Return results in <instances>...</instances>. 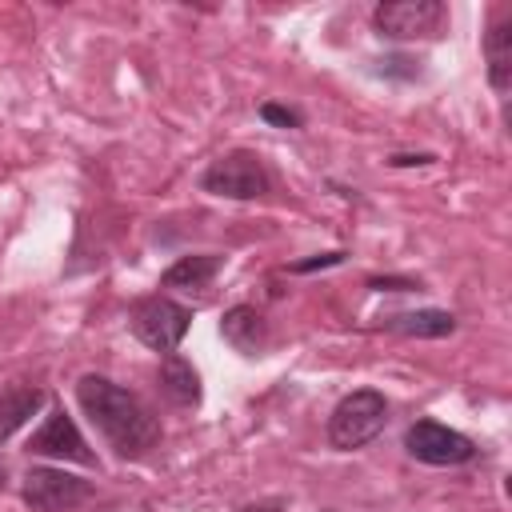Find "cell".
<instances>
[{
    "instance_id": "1",
    "label": "cell",
    "mask_w": 512,
    "mask_h": 512,
    "mask_svg": "<svg viewBox=\"0 0 512 512\" xmlns=\"http://www.w3.org/2000/svg\"><path fill=\"white\" fill-rule=\"evenodd\" d=\"M76 400L88 412V420L96 424V432L120 452V456H144L156 440H160V424L156 416L120 384H112L108 376H80L76 384Z\"/></svg>"
},
{
    "instance_id": "2",
    "label": "cell",
    "mask_w": 512,
    "mask_h": 512,
    "mask_svg": "<svg viewBox=\"0 0 512 512\" xmlns=\"http://www.w3.org/2000/svg\"><path fill=\"white\" fill-rule=\"evenodd\" d=\"M388 424V400L384 392L376 388H360V392H348L332 416H328V444L340 448V452H352V448H364L368 440H376Z\"/></svg>"
},
{
    "instance_id": "3",
    "label": "cell",
    "mask_w": 512,
    "mask_h": 512,
    "mask_svg": "<svg viewBox=\"0 0 512 512\" xmlns=\"http://www.w3.org/2000/svg\"><path fill=\"white\" fill-rule=\"evenodd\" d=\"M200 188L212 196H228V200H256L268 192V168L260 164L256 152H224L220 160H212L200 176Z\"/></svg>"
},
{
    "instance_id": "4",
    "label": "cell",
    "mask_w": 512,
    "mask_h": 512,
    "mask_svg": "<svg viewBox=\"0 0 512 512\" xmlns=\"http://www.w3.org/2000/svg\"><path fill=\"white\" fill-rule=\"evenodd\" d=\"M188 324H192V312L184 304L168 300V296H148V300H140L132 308V332H136V340L148 344V348H156V352H164V356L176 352V344L184 340Z\"/></svg>"
},
{
    "instance_id": "5",
    "label": "cell",
    "mask_w": 512,
    "mask_h": 512,
    "mask_svg": "<svg viewBox=\"0 0 512 512\" xmlns=\"http://www.w3.org/2000/svg\"><path fill=\"white\" fill-rule=\"evenodd\" d=\"M20 496L32 512H68L92 496V484L64 468H28Z\"/></svg>"
},
{
    "instance_id": "6",
    "label": "cell",
    "mask_w": 512,
    "mask_h": 512,
    "mask_svg": "<svg viewBox=\"0 0 512 512\" xmlns=\"http://www.w3.org/2000/svg\"><path fill=\"white\" fill-rule=\"evenodd\" d=\"M404 448L420 464H468L476 456V444L464 432L436 424V420H416L404 436Z\"/></svg>"
},
{
    "instance_id": "7",
    "label": "cell",
    "mask_w": 512,
    "mask_h": 512,
    "mask_svg": "<svg viewBox=\"0 0 512 512\" xmlns=\"http://www.w3.org/2000/svg\"><path fill=\"white\" fill-rule=\"evenodd\" d=\"M376 32L388 40H416V36H432L444 20V8L436 0H392L376 8Z\"/></svg>"
},
{
    "instance_id": "8",
    "label": "cell",
    "mask_w": 512,
    "mask_h": 512,
    "mask_svg": "<svg viewBox=\"0 0 512 512\" xmlns=\"http://www.w3.org/2000/svg\"><path fill=\"white\" fill-rule=\"evenodd\" d=\"M28 452H36V456H56V460H76V464H92V460H96V456L88 452V444H84L76 420H72L64 408H52V412H48V420L40 424V432H32Z\"/></svg>"
},
{
    "instance_id": "9",
    "label": "cell",
    "mask_w": 512,
    "mask_h": 512,
    "mask_svg": "<svg viewBox=\"0 0 512 512\" xmlns=\"http://www.w3.org/2000/svg\"><path fill=\"white\" fill-rule=\"evenodd\" d=\"M220 336H224L236 352L256 356V352L268 344V320H264L252 304H232V308L224 312V320H220Z\"/></svg>"
},
{
    "instance_id": "10",
    "label": "cell",
    "mask_w": 512,
    "mask_h": 512,
    "mask_svg": "<svg viewBox=\"0 0 512 512\" xmlns=\"http://www.w3.org/2000/svg\"><path fill=\"white\" fill-rule=\"evenodd\" d=\"M40 408H44V388H36V384H12V388H4L0 392V444L16 428H24Z\"/></svg>"
},
{
    "instance_id": "11",
    "label": "cell",
    "mask_w": 512,
    "mask_h": 512,
    "mask_svg": "<svg viewBox=\"0 0 512 512\" xmlns=\"http://www.w3.org/2000/svg\"><path fill=\"white\" fill-rule=\"evenodd\" d=\"M160 388H164V396H168L172 404H180V408H196V404H200V376H196V368H192L184 356H176V352H168L164 364H160Z\"/></svg>"
},
{
    "instance_id": "12",
    "label": "cell",
    "mask_w": 512,
    "mask_h": 512,
    "mask_svg": "<svg viewBox=\"0 0 512 512\" xmlns=\"http://www.w3.org/2000/svg\"><path fill=\"white\" fill-rule=\"evenodd\" d=\"M384 328L392 332H404V336H452L456 332V316L452 312H440V308H420V312H396L384 320Z\"/></svg>"
},
{
    "instance_id": "13",
    "label": "cell",
    "mask_w": 512,
    "mask_h": 512,
    "mask_svg": "<svg viewBox=\"0 0 512 512\" xmlns=\"http://www.w3.org/2000/svg\"><path fill=\"white\" fill-rule=\"evenodd\" d=\"M484 56H488V80H492V88L504 92L508 80H512V24L508 20H500V24L488 28Z\"/></svg>"
},
{
    "instance_id": "14",
    "label": "cell",
    "mask_w": 512,
    "mask_h": 512,
    "mask_svg": "<svg viewBox=\"0 0 512 512\" xmlns=\"http://www.w3.org/2000/svg\"><path fill=\"white\" fill-rule=\"evenodd\" d=\"M216 272H220V256L200 252V256H180L160 280H164V288H204Z\"/></svg>"
},
{
    "instance_id": "15",
    "label": "cell",
    "mask_w": 512,
    "mask_h": 512,
    "mask_svg": "<svg viewBox=\"0 0 512 512\" xmlns=\"http://www.w3.org/2000/svg\"><path fill=\"white\" fill-rule=\"evenodd\" d=\"M260 116H264L268 124H280V128H300V112L280 108V104H264V108H260Z\"/></svg>"
},
{
    "instance_id": "16",
    "label": "cell",
    "mask_w": 512,
    "mask_h": 512,
    "mask_svg": "<svg viewBox=\"0 0 512 512\" xmlns=\"http://www.w3.org/2000/svg\"><path fill=\"white\" fill-rule=\"evenodd\" d=\"M332 264H344V252H320L312 260H296L292 272H316V268H332Z\"/></svg>"
},
{
    "instance_id": "17",
    "label": "cell",
    "mask_w": 512,
    "mask_h": 512,
    "mask_svg": "<svg viewBox=\"0 0 512 512\" xmlns=\"http://www.w3.org/2000/svg\"><path fill=\"white\" fill-rule=\"evenodd\" d=\"M368 284L380 288V292H384V288H392V292H408V288H416V280H392V276H388V280H368Z\"/></svg>"
},
{
    "instance_id": "18",
    "label": "cell",
    "mask_w": 512,
    "mask_h": 512,
    "mask_svg": "<svg viewBox=\"0 0 512 512\" xmlns=\"http://www.w3.org/2000/svg\"><path fill=\"white\" fill-rule=\"evenodd\" d=\"M428 160H432L428 152H416V156H392V164H396V168H404V164H428Z\"/></svg>"
}]
</instances>
